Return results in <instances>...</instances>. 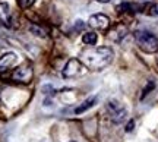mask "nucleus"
Segmentation results:
<instances>
[{
    "instance_id": "obj_1",
    "label": "nucleus",
    "mask_w": 158,
    "mask_h": 142,
    "mask_svg": "<svg viewBox=\"0 0 158 142\" xmlns=\"http://www.w3.org/2000/svg\"><path fill=\"white\" fill-rule=\"evenodd\" d=\"M113 57L114 53L110 47H98V48H91V50L84 51L81 56V60L91 70H101L111 63Z\"/></svg>"
},
{
    "instance_id": "obj_2",
    "label": "nucleus",
    "mask_w": 158,
    "mask_h": 142,
    "mask_svg": "<svg viewBox=\"0 0 158 142\" xmlns=\"http://www.w3.org/2000/svg\"><path fill=\"white\" fill-rule=\"evenodd\" d=\"M135 41L142 51L145 53H157L158 51V38L149 31H136Z\"/></svg>"
},
{
    "instance_id": "obj_3",
    "label": "nucleus",
    "mask_w": 158,
    "mask_h": 142,
    "mask_svg": "<svg viewBox=\"0 0 158 142\" xmlns=\"http://www.w3.org/2000/svg\"><path fill=\"white\" fill-rule=\"evenodd\" d=\"M85 72H86V66L82 63V60H79V59H70L64 65V68L62 70V75L64 79H68V78H76L79 75H84Z\"/></svg>"
},
{
    "instance_id": "obj_4",
    "label": "nucleus",
    "mask_w": 158,
    "mask_h": 142,
    "mask_svg": "<svg viewBox=\"0 0 158 142\" xmlns=\"http://www.w3.org/2000/svg\"><path fill=\"white\" fill-rule=\"evenodd\" d=\"M106 108H107V113H108L110 120H111L113 123H116V125L124 122L126 116H127V110H126L118 101H108Z\"/></svg>"
},
{
    "instance_id": "obj_5",
    "label": "nucleus",
    "mask_w": 158,
    "mask_h": 142,
    "mask_svg": "<svg viewBox=\"0 0 158 142\" xmlns=\"http://www.w3.org/2000/svg\"><path fill=\"white\" fill-rule=\"evenodd\" d=\"M88 25L91 28L98 29V31H106L110 27V19H108V16L102 15V13H95V15H92L89 18Z\"/></svg>"
},
{
    "instance_id": "obj_6",
    "label": "nucleus",
    "mask_w": 158,
    "mask_h": 142,
    "mask_svg": "<svg viewBox=\"0 0 158 142\" xmlns=\"http://www.w3.org/2000/svg\"><path fill=\"white\" fill-rule=\"evenodd\" d=\"M12 78L18 82H29L31 78H32V69L29 65H23V66H19L18 69H15V72L12 75Z\"/></svg>"
},
{
    "instance_id": "obj_7",
    "label": "nucleus",
    "mask_w": 158,
    "mask_h": 142,
    "mask_svg": "<svg viewBox=\"0 0 158 142\" xmlns=\"http://www.w3.org/2000/svg\"><path fill=\"white\" fill-rule=\"evenodd\" d=\"M126 35H127V27L123 25V23H117V25H114L113 28L108 31V37H110V40L116 41V43H120Z\"/></svg>"
},
{
    "instance_id": "obj_8",
    "label": "nucleus",
    "mask_w": 158,
    "mask_h": 142,
    "mask_svg": "<svg viewBox=\"0 0 158 142\" xmlns=\"http://www.w3.org/2000/svg\"><path fill=\"white\" fill-rule=\"evenodd\" d=\"M18 57L15 53H6L0 57V73H3L6 70H9L12 66H15Z\"/></svg>"
},
{
    "instance_id": "obj_9",
    "label": "nucleus",
    "mask_w": 158,
    "mask_h": 142,
    "mask_svg": "<svg viewBox=\"0 0 158 142\" xmlns=\"http://www.w3.org/2000/svg\"><path fill=\"white\" fill-rule=\"evenodd\" d=\"M0 22L3 23L5 27L10 28L12 27V12L10 7L7 3H0Z\"/></svg>"
},
{
    "instance_id": "obj_10",
    "label": "nucleus",
    "mask_w": 158,
    "mask_h": 142,
    "mask_svg": "<svg viewBox=\"0 0 158 142\" xmlns=\"http://www.w3.org/2000/svg\"><path fill=\"white\" fill-rule=\"evenodd\" d=\"M95 102H97V97H91L88 100H85L82 104H79L78 107L75 108V114H81V113H84V111H86V110L92 107Z\"/></svg>"
},
{
    "instance_id": "obj_11",
    "label": "nucleus",
    "mask_w": 158,
    "mask_h": 142,
    "mask_svg": "<svg viewBox=\"0 0 158 142\" xmlns=\"http://www.w3.org/2000/svg\"><path fill=\"white\" fill-rule=\"evenodd\" d=\"M97 40H98V37H97L95 32H85L82 35V41H84V44H86V46H95Z\"/></svg>"
},
{
    "instance_id": "obj_12",
    "label": "nucleus",
    "mask_w": 158,
    "mask_h": 142,
    "mask_svg": "<svg viewBox=\"0 0 158 142\" xmlns=\"http://www.w3.org/2000/svg\"><path fill=\"white\" fill-rule=\"evenodd\" d=\"M29 31L34 32L35 35H38V37H45V35H47V31L43 28H40V27H37V25H31V27H29Z\"/></svg>"
},
{
    "instance_id": "obj_13",
    "label": "nucleus",
    "mask_w": 158,
    "mask_h": 142,
    "mask_svg": "<svg viewBox=\"0 0 158 142\" xmlns=\"http://www.w3.org/2000/svg\"><path fill=\"white\" fill-rule=\"evenodd\" d=\"M145 13L149 15V16H158V5H152V3H151V5H148Z\"/></svg>"
},
{
    "instance_id": "obj_14",
    "label": "nucleus",
    "mask_w": 158,
    "mask_h": 142,
    "mask_svg": "<svg viewBox=\"0 0 158 142\" xmlns=\"http://www.w3.org/2000/svg\"><path fill=\"white\" fill-rule=\"evenodd\" d=\"M154 86H155V84H154L152 81H151V82H149V84H148V85H147V88L143 90V92H142V95H141V100H143V98H145V97H147L148 94H149V92L152 91V90H154Z\"/></svg>"
},
{
    "instance_id": "obj_15",
    "label": "nucleus",
    "mask_w": 158,
    "mask_h": 142,
    "mask_svg": "<svg viewBox=\"0 0 158 142\" xmlns=\"http://www.w3.org/2000/svg\"><path fill=\"white\" fill-rule=\"evenodd\" d=\"M35 0H19V3H21V6L22 7H29V6L34 5Z\"/></svg>"
},
{
    "instance_id": "obj_16",
    "label": "nucleus",
    "mask_w": 158,
    "mask_h": 142,
    "mask_svg": "<svg viewBox=\"0 0 158 142\" xmlns=\"http://www.w3.org/2000/svg\"><path fill=\"white\" fill-rule=\"evenodd\" d=\"M133 126H135V122H133V120H130L129 123H127V126L124 127V131H126V132H132V131H133Z\"/></svg>"
},
{
    "instance_id": "obj_17",
    "label": "nucleus",
    "mask_w": 158,
    "mask_h": 142,
    "mask_svg": "<svg viewBox=\"0 0 158 142\" xmlns=\"http://www.w3.org/2000/svg\"><path fill=\"white\" fill-rule=\"evenodd\" d=\"M97 2H100V3H108L110 0H97Z\"/></svg>"
}]
</instances>
